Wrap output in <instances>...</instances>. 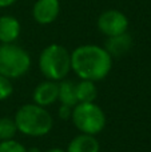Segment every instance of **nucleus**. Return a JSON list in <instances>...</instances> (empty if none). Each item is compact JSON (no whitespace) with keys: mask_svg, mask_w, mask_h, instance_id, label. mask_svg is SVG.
<instances>
[{"mask_svg":"<svg viewBox=\"0 0 151 152\" xmlns=\"http://www.w3.org/2000/svg\"><path fill=\"white\" fill-rule=\"evenodd\" d=\"M100 145L94 135L80 134L70 142L67 152H99Z\"/></svg>","mask_w":151,"mask_h":152,"instance_id":"nucleus-11","label":"nucleus"},{"mask_svg":"<svg viewBox=\"0 0 151 152\" xmlns=\"http://www.w3.org/2000/svg\"><path fill=\"white\" fill-rule=\"evenodd\" d=\"M31 68V56L24 48L13 43L0 45V75L19 79Z\"/></svg>","mask_w":151,"mask_h":152,"instance_id":"nucleus-4","label":"nucleus"},{"mask_svg":"<svg viewBox=\"0 0 151 152\" xmlns=\"http://www.w3.org/2000/svg\"><path fill=\"white\" fill-rule=\"evenodd\" d=\"M98 28L107 37L125 34L128 28V19L118 10H107L98 18Z\"/></svg>","mask_w":151,"mask_h":152,"instance_id":"nucleus-6","label":"nucleus"},{"mask_svg":"<svg viewBox=\"0 0 151 152\" xmlns=\"http://www.w3.org/2000/svg\"><path fill=\"white\" fill-rule=\"evenodd\" d=\"M71 120L82 134L98 135L106 127V115L95 103H78L72 107Z\"/></svg>","mask_w":151,"mask_h":152,"instance_id":"nucleus-5","label":"nucleus"},{"mask_svg":"<svg viewBox=\"0 0 151 152\" xmlns=\"http://www.w3.org/2000/svg\"><path fill=\"white\" fill-rule=\"evenodd\" d=\"M58 100L63 105H68L71 108L78 104L76 94H75V83L72 80H64L63 79L59 81Z\"/></svg>","mask_w":151,"mask_h":152,"instance_id":"nucleus-13","label":"nucleus"},{"mask_svg":"<svg viewBox=\"0 0 151 152\" xmlns=\"http://www.w3.org/2000/svg\"><path fill=\"white\" fill-rule=\"evenodd\" d=\"M21 26L15 16L4 15L0 18V43L10 44L20 36Z\"/></svg>","mask_w":151,"mask_h":152,"instance_id":"nucleus-9","label":"nucleus"},{"mask_svg":"<svg viewBox=\"0 0 151 152\" xmlns=\"http://www.w3.org/2000/svg\"><path fill=\"white\" fill-rule=\"evenodd\" d=\"M59 12H60L59 0H36L32 8V16L35 21L42 26L54 23Z\"/></svg>","mask_w":151,"mask_h":152,"instance_id":"nucleus-7","label":"nucleus"},{"mask_svg":"<svg viewBox=\"0 0 151 152\" xmlns=\"http://www.w3.org/2000/svg\"><path fill=\"white\" fill-rule=\"evenodd\" d=\"M58 92H59V81L45 80L42 81L34 89L32 99H34L35 104L45 108L48 105L54 104L58 100Z\"/></svg>","mask_w":151,"mask_h":152,"instance_id":"nucleus-8","label":"nucleus"},{"mask_svg":"<svg viewBox=\"0 0 151 152\" xmlns=\"http://www.w3.org/2000/svg\"><path fill=\"white\" fill-rule=\"evenodd\" d=\"M112 58L104 47L84 44L71 52V69L80 80L100 81L110 74Z\"/></svg>","mask_w":151,"mask_h":152,"instance_id":"nucleus-1","label":"nucleus"},{"mask_svg":"<svg viewBox=\"0 0 151 152\" xmlns=\"http://www.w3.org/2000/svg\"><path fill=\"white\" fill-rule=\"evenodd\" d=\"M45 152H66V151L62 150V148H51V150H48Z\"/></svg>","mask_w":151,"mask_h":152,"instance_id":"nucleus-19","label":"nucleus"},{"mask_svg":"<svg viewBox=\"0 0 151 152\" xmlns=\"http://www.w3.org/2000/svg\"><path fill=\"white\" fill-rule=\"evenodd\" d=\"M27 152H42V151L39 148H29V150H27Z\"/></svg>","mask_w":151,"mask_h":152,"instance_id":"nucleus-20","label":"nucleus"},{"mask_svg":"<svg viewBox=\"0 0 151 152\" xmlns=\"http://www.w3.org/2000/svg\"><path fill=\"white\" fill-rule=\"evenodd\" d=\"M71 113H72V108L68 107V105H60L59 108V118L60 119H71Z\"/></svg>","mask_w":151,"mask_h":152,"instance_id":"nucleus-17","label":"nucleus"},{"mask_svg":"<svg viewBox=\"0 0 151 152\" xmlns=\"http://www.w3.org/2000/svg\"><path fill=\"white\" fill-rule=\"evenodd\" d=\"M39 69L47 80H63L71 71V53L60 44L47 45L39 56Z\"/></svg>","mask_w":151,"mask_h":152,"instance_id":"nucleus-3","label":"nucleus"},{"mask_svg":"<svg viewBox=\"0 0 151 152\" xmlns=\"http://www.w3.org/2000/svg\"><path fill=\"white\" fill-rule=\"evenodd\" d=\"M18 0H0V8H7L10 5L15 4Z\"/></svg>","mask_w":151,"mask_h":152,"instance_id":"nucleus-18","label":"nucleus"},{"mask_svg":"<svg viewBox=\"0 0 151 152\" xmlns=\"http://www.w3.org/2000/svg\"><path fill=\"white\" fill-rule=\"evenodd\" d=\"M13 92V86L11 83V80L5 76L0 75V102L7 100L8 97L12 95Z\"/></svg>","mask_w":151,"mask_h":152,"instance_id":"nucleus-16","label":"nucleus"},{"mask_svg":"<svg viewBox=\"0 0 151 152\" xmlns=\"http://www.w3.org/2000/svg\"><path fill=\"white\" fill-rule=\"evenodd\" d=\"M0 152H27V148L19 142L11 139L0 142Z\"/></svg>","mask_w":151,"mask_h":152,"instance_id":"nucleus-15","label":"nucleus"},{"mask_svg":"<svg viewBox=\"0 0 151 152\" xmlns=\"http://www.w3.org/2000/svg\"><path fill=\"white\" fill-rule=\"evenodd\" d=\"M18 134L15 120L11 118H0V142L11 140Z\"/></svg>","mask_w":151,"mask_h":152,"instance_id":"nucleus-14","label":"nucleus"},{"mask_svg":"<svg viewBox=\"0 0 151 152\" xmlns=\"http://www.w3.org/2000/svg\"><path fill=\"white\" fill-rule=\"evenodd\" d=\"M75 94L78 103H94L98 97V89L94 81L80 80L75 84Z\"/></svg>","mask_w":151,"mask_h":152,"instance_id":"nucleus-12","label":"nucleus"},{"mask_svg":"<svg viewBox=\"0 0 151 152\" xmlns=\"http://www.w3.org/2000/svg\"><path fill=\"white\" fill-rule=\"evenodd\" d=\"M15 124L18 132L26 136L40 137L51 132L54 127V120L51 113L44 107L35 104H24L16 111Z\"/></svg>","mask_w":151,"mask_h":152,"instance_id":"nucleus-2","label":"nucleus"},{"mask_svg":"<svg viewBox=\"0 0 151 152\" xmlns=\"http://www.w3.org/2000/svg\"><path fill=\"white\" fill-rule=\"evenodd\" d=\"M131 47H133V37L127 32L117 35V36L107 37L106 44H104V48L111 55V58L112 56L119 58V56L125 55L126 52L130 51Z\"/></svg>","mask_w":151,"mask_h":152,"instance_id":"nucleus-10","label":"nucleus"}]
</instances>
